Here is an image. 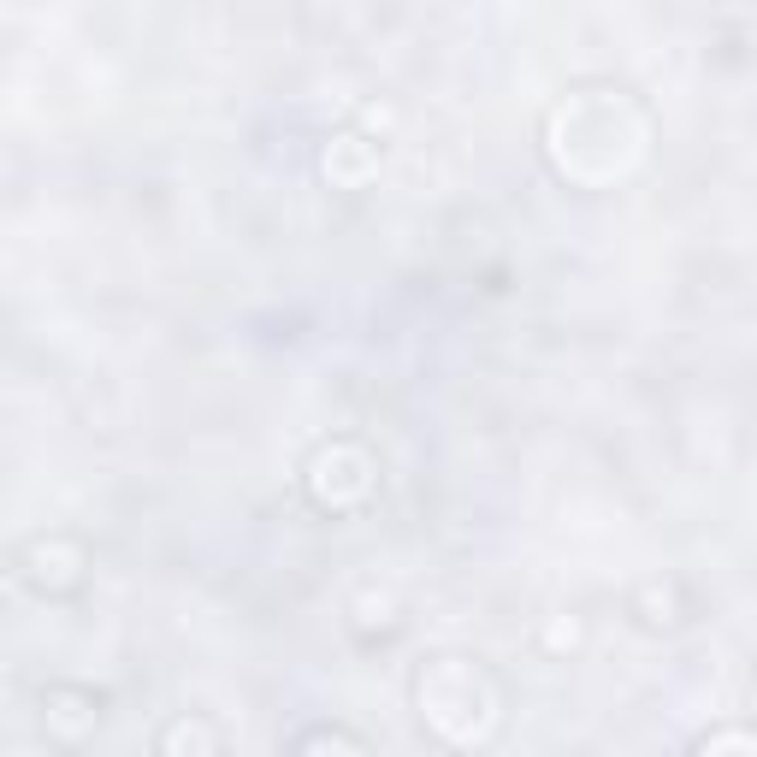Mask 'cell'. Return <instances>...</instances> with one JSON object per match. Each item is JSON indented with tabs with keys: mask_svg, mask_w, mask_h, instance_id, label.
Segmentation results:
<instances>
[{
	"mask_svg": "<svg viewBox=\"0 0 757 757\" xmlns=\"http://www.w3.org/2000/svg\"><path fill=\"white\" fill-rule=\"evenodd\" d=\"M166 745H213V734H202V728H178V734H166Z\"/></svg>",
	"mask_w": 757,
	"mask_h": 757,
	"instance_id": "cell-1",
	"label": "cell"
},
{
	"mask_svg": "<svg viewBox=\"0 0 757 757\" xmlns=\"http://www.w3.org/2000/svg\"><path fill=\"white\" fill-rule=\"evenodd\" d=\"M302 745H355L350 734H314V740H302Z\"/></svg>",
	"mask_w": 757,
	"mask_h": 757,
	"instance_id": "cell-2",
	"label": "cell"
}]
</instances>
